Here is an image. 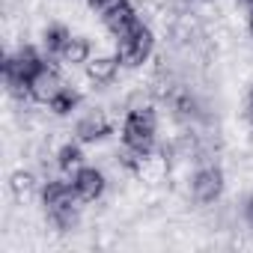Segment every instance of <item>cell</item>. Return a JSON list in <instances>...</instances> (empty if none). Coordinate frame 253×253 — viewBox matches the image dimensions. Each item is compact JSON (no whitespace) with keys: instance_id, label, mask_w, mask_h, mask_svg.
<instances>
[{"instance_id":"6da1fadb","label":"cell","mask_w":253,"mask_h":253,"mask_svg":"<svg viewBox=\"0 0 253 253\" xmlns=\"http://www.w3.org/2000/svg\"><path fill=\"white\" fill-rule=\"evenodd\" d=\"M42 206L48 211V220L54 223L57 232H69L78 226V194L72 188V179H48L39 188Z\"/></svg>"},{"instance_id":"7a4b0ae2","label":"cell","mask_w":253,"mask_h":253,"mask_svg":"<svg viewBox=\"0 0 253 253\" xmlns=\"http://www.w3.org/2000/svg\"><path fill=\"white\" fill-rule=\"evenodd\" d=\"M45 63L48 60L33 45H21L15 54H9L6 63H3V81H6L9 95L24 98V101H33L30 98V81L45 69Z\"/></svg>"},{"instance_id":"3957f363","label":"cell","mask_w":253,"mask_h":253,"mask_svg":"<svg viewBox=\"0 0 253 253\" xmlns=\"http://www.w3.org/2000/svg\"><path fill=\"white\" fill-rule=\"evenodd\" d=\"M158 143V119L152 107H131L122 119V146H128L140 155H152Z\"/></svg>"},{"instance_id":"277c9868","label":"cell","mask_w":253,"mask_h":253,"mask_svg":"<svg viewBox=\"0 0 253 253\" xmlns=\"http://www.w3.org/2000/svg\"><path fill=\"white\" fill-rule=\"evenodd\" d=\"M113 39H116V54H119L122 66H128V69L143 66L152 57V51H155V36H152L149 24L140 15L128 27H125V30H119Z\"/></svg>"},{"instance_id":"5b68a950","label":"cell","mask_w":253,"mask_h":253,"mask_svg":"<svg viewBox=\"0 0 253 253\" xmlns=\"http://www.w3.org/2000/svg\"><path fill=\"white\" fill-rule=\"evenodd\" d=\"M86 6L101 18V24L110 30V36H116L119 30H125L137 18L131 0H86Z\"/></svg>"},{"instance_id":"8992f818","label":"cell","mask_w":253,"mask_h":253,"mask_svg":"<svg viewBox=\"0 0 253 253\" xmlns=\"http://www.w3.org/2000/svg\"><path fill=\"white\" fill-rule=\"evenodd\" d=\"M223 188H226V179H223V170L209 164V167H200L191 179V194L200 206H211L223 197Z\"/></svg>"},{"instance_id":"52a82bcc","label":"cell","mask_w":253,"mask_h":253,"mask_svg":"<svg viewBox=\"0 0 253 253\" xmlns=\"http://www.w3.org/2000/svg\"><path fill=\"white\" fill-rule=\"evenodd\" d=\"M69 179H72V188H75V194H78L81 203H95V200H101L104 191H107L104 173H101L98 167H89V164L78 167Z\"/></svg>"},{"instance_id":"ba28073f","label":"cell","mask_w":253,"mask_h":253,"mask_svg":"<svg viewBox=\"0 0 253 253\" xmlns=\"http://www.w3.org/2000/svg\"><path fill=\"white\" fill-rule=\"evenodd\" d=\"M110 134H113V122L107 119L104 110H89L75 125V140H81V143H101Z\"/></svg>"},{"instance_id":"9c48e42d","label":"cell","mask_w":253,"mask_h":253,"mask_svg":"<svg viewBox=\"0 0 253 253\" xmlns=\"http://www.w3.org/2000/svg\"><path fill=\"white\" fill-rule=\"evenodd\" d=\"M119 66H122L119 54H98V57H89V63L84 66V69H86V81H89L92 86H110V84H116V78H119Z\"/></svg>"},{"instance_id":"30bf717a","label":"cell","mask_w":253,"mask_h":253,"mask_svg":"<svg viewBox=\"0 0 253 253\" xmlns=\"http://www.w3.org/2000/svg\"><path fill=\"white\" fill-rule=\"evenodd\" d=\"M63 86H66V84H63L60 72H57L51 63H45V69L30 81V98H33V101H39V104H48V101H51Z\"/></svg>"},{"instance_id":"8fae6325","label":"cell","mask_w":253,"mask_h":253,"mask_svg":"<svg viewBox=\"0 0 253 253\" xmlns=\"http://www.w3.org/2000/svg\"><path fill=\"white\" fill-rule=\"evenodd\" d=\"M89 57H92V45H89V39H86V36H72L69 45L63 48V54H60L57 60L66 63V66H86Z\"/></svg>"},{"instance_id":"7c38bea8","label":"cell","mask_w":253,"mask_h":253,"mask_svg":"<svg viewBox=\"0 0 253 253\" xmlns=\"http://www.w3.org/2000/svg\"><path fill=\"white\" fill-rule=\"evenodd\" d=\"M81 146H84L81 140H69V143H63V146L57 149V155H54V158H57V167H60L63 173H69V176H72L78 167H84V164H86V155H84V149H81Z\"/></svg>"},{"instance_id":"4fadbf2b","label":"cell","mask_w":253,"mask_h":253,"mask_svg":"<svg viewBox=\"0 0 253 253\" xmlns=\"http://www.w3.org/2000/svg\"><path fill=\"white\" fill-rule=\"evenodd\" d=\"M69 39H72V30L66 24H51L42 33V48L48 51V57H60L63 48L69 45Z\"/></svg>"},{"instance_id":"5bb4252c","label":"cell","mask_w":253,"mask_h":253,"mask_svg":"<svg viewBox=\"0 0 253 253\" xmlns=\"http://www.w3.org/2000/svg\"><path fill=\"white\" fill-rule=\"evenodd\" d=\"M78 104H81V92L72 89V86H63V89L48 101V110H51L54 116H69L72 110H78Z\"/></svg>"},{"instance_id":"9a60e30c","label":"cell","mask_w":253,"mask_h":253,"mask_svg":"<svg viewBox=\"0 0 253 253\" xmlns=\"http://www.w3.org/2000/svg\"><path fill=\"white\" fill-rule=\"evenodd\" d=\"M9 188H12L15 200H27V197L36 191V176H33L30 170H18V173H12V179H9Z\"/></svg>"},{"instance_id":"2e32d148","label":"cell","mask_w":253,"mask_h":253,"mask_svg":"<svg viewBox=\"0 0 253 253\" xmlns=\"http://www.w3.org/2000/svg\"><path fill=\"white\" fill-rule=\"evenodd\" d=\"M244 220H247V226L253 229V194L244 200Z\"/></svg>"},{"instance_id":"e0dca14e","label":"cell","mask_w":253,"mask_h":253,"mask_svg":"<svg viewBox=\"0 0 253 253\" xmlns=\"http://www.w3.org/2000/svg\"><path fill=\"white\" fill-rule=\"evenodd\" d=\"M247 107H253V86H250V95H247Z\"/></svg>"},{"instance_id":"ac0fdd59","label":"cell","mask_w":253,"mask_h":253,"mask_svg":"<svg viewBox=\"0 0 253 253\" xmlns=\"http://www.w3.org/2000/svg\"><path fill=\"white\" fill-rule=\"evenodd\" d=\"M250 33H253V12H250Z\"/></svg>"},{"instance_id":"d6986e66","label":"cell","mask_w":253,"mask_h":253,"mask_svg":"<svg viewBox=\"0 0 253 253\" xmlns=\"http://www.w3.org/2000/svg\"><path fill=\"white\" fill-rule=\"evenodd\" d=\"M247 3H250V6H253V0H247Z\"/></svg>"}]
</instances>
